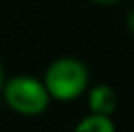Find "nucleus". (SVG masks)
<instances>
[{
    "mask_svg": "<svg viewBox=\"0 0 134 132\" xmlns=\"http://www.w3.org/2000/svg\"><path fill=\"white\" fill-rule=\"evenodd\" d=\"M87 80L90 74L84 62L72 56H64L47 68L43 84L49 91V97L58 101H72L86 91Z\"/></svg>",
    "mask_w": 134,
    "mask_h": 132,
    "instance_id": "nucleus-1",
    "label": "nucleus"
},
{
    "mask_svg": "<svg viewBox=\"0 0 134 132\" xmlns=\"http://www.w3.org/2000/svg\"><path fill=\"white\" fill-rule=\"evenodd\" d=\"M128 29H130V33H134V10L128 16Z\"/></svg>",
    "mask_w": 134,
    "mask_h": 132,
    "instance_id": "nucleus-5",
    "label": "nucleus"
},
{
    "mask_svg": "<svg viewBox=\"0 0 134 132\" xmlns=\"http://www.w3.org/2000/svg\"><path fill=\"white\" fill-rule=\"evenodd\" d=\"M74 132H115V124L111 120V117L87 115L86 119L78 122Z\"/></svg>",
    "mask_w": 134,
    "mask_h": 132,
    "instance_id": "nucleus-4",
    "label": "nucleus"
},
{
    "mask_svg": "<svg viewBox=\"0 0 134 132\" xmlns=\"http://www.w3.org/2000/svg\"><path fill=\"white\" fill-rule=\"evenodd\" d=\"M2 82H4V76H2V66H0V89H2Z\"/></svg>",
    "mask_w": 134,
    "mask_h": 132,
    "instance_id": "nucleus-7",
    "label": "nucleus"
},
{
    "mask_svg": "<svg viewBox=\"0 0 134 132\" xmlns=\"http://www.w3.org/2000/svg\"><path fill=\"white\" fill-rule=\"evenodd\" d=\"M4 99L12 111L20 115L35 117L47 111L49 91L43 82L33 76H16L4 85Z\"/></svg>",
    "mask_w": 134,
    "mask_h": 132,
    "instance_id": "nucleus-2",
    "label": "nucleus"
},
{
    "mask_svg": "<svg viewBox=\"0 0 134 132\" xmlns=\"http://www.w3.org/2000/svg\"><path fill=\"white\" fill-rule=\"evenodd\" d=\"M90 111L91 115H101V117H111L117 107V95H115L113 88L101 84L95 85L93 89L90 91Z\"/></svg>",
    "mask_w": 134,
    "mask_h": 132,
    "instance_id": "nucleus-3",
    "label": "nucleus"
},
{
    "mask_svg": "<svg viewBox=\"0 0 134 132\" xmlns=\"http://www.w3.org/2000/svg\"><path fill=\"white\" fill-rule=\"evenodd\" d=\"M93 2H97V4H115V2H119V0H93Z\"/></svg>",
    "mask_w": 134,
    "mask_h": 132,
    "instance_id": "nucleus-6",
    "label": "nucleus"
}]
</instances>
